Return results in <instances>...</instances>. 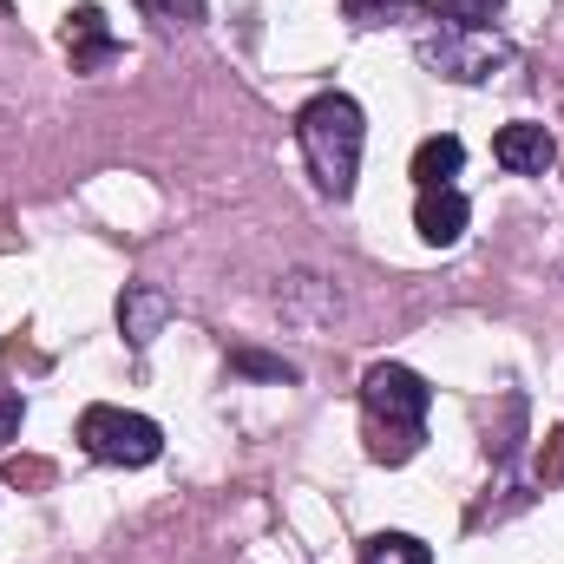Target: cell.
I'll use <instances>...</instances> for the list:
<instances>
[{
  "label": "cell",
  "mask_w": 564,
  "mask_h": 564,
  "mask_svg": "<svg viewBox=\"0 0 564 564\" xmlns=\"http://www.w3.org/2000/svg\"><path fill=\"white\" fill-rule=\"evenodd\" d=\"M230 368L263 375V381H295V368H289V361H270V355H230Z\"/></svg>",
  "instance_id": "cell-14"
},
{
  "label": "cell",
  "mask_w": 564,
  "mask_h": 564,
  "mask_svg": "<svg viewBox=\"0 0 564 564\" xmlns=\"http://www.w3.org/2000/svg\"><path fill=\"white\" fill-rule=\"evenodd\" d=\"M361 564H433V552L421 539H408V532H375L361 545Z\"/></svg>",
  "instance_id": "cell-10"
},
{
  "label": "cell",
  "mask_w": 564,
  "mask_h": 564,
  "mask_svg": "<svg viewBox=\"0 0 564 564\" xmlns=\"http://www.w3.org/2000/svg\"><path fill=\"white\" fill-rule=\"evenodd\" d=\"M66 59H73V73H99V66H112V59H119L112 20H106L93 0H79V7L66 13Z\"/></svg>",
  "instance_id": "cell-7"
},
{
  "label": "cell",
  "mask_w": 564,
  "mask_h": 564,
  "mask_svg": "<svg viewBox=\"0 0 564 564\" xmlns=\"http://www.w3.org/2000/svg\"><path fill=\"white\" fill-rule=\"evenodd\" d=\"M459 164H466V144L453 139H426L421 151H414V177H421V191H433V184H453L459 177Z\"/></svg>",
  "instance_id": "cell-9"
},
{
  "label": "cell",
  "mask_w": 564,
  "mask_h": 564,
  "mask_svg": "<svg viewBox=\"0 0 564 564\" xmlns=\"http://www.w3.org/2000/svg\"><path fill=\"white\" fill-rule=\"evenodd\" d=\"M421 59L440 73V79L479 86V79H492V73L512 66V40L492 33V26H453V20H446L440 33H426L421 40Z\"/></svg>",
  "instance_id": "cell-3"
},
{
  "label": "cell",
  "mask_w": 564,
  "mask_h": 564,
  "mask_svg": "<svg viewBox=\"0 0 564 564\" xmlns=\"http://www.w3.org/2000/svg\"><path fill=\"white\" fill-rule=\"evenodd\" d=\"M499 7H506V0H440V13H446L453 26H492Z\"/></svg>",
  "instance_id": "cell-13"
},
{
  "label": "cell",
  "mask_w": 564,
  "mask_h": 564,
  "mask_svg": "<svg viewBox=\"0 0 564 564\" xmlns=\"http://www.w3.org/2000/svg\"><path fill=\"white\" fill-rule=\"evenodd\" d=\"M341 13H348L355 26H394V20L414 13V0H341Z\"/></svg>",
  "instance_id": "cell-11"
},
{
  "label": "cell",
  "mask_w": 564,
  "mask_h": 564,
  "mask_svg": "<svg viewBox=\"0 0 564 564\" xmlns=\"http://www.w3.org/2000/svg\"><path fill=\"white\" fill-rule=\"evenodd\" d=\"M295 139H302V158L322 184V197H348L355 191V171H361V144H368V119L348 93H322L295 112Z\"/></svg>",
  "instance_id": "cell-2"
},
{
  "label": "cell",
  "mask_w": 564,
  "mask_h": 564,
  "mask_svg": "<svg viewBox=\"0 0 564 564\" xmlns=\"http://www.w3.org/2000/svg\"><path fill=\"white\" fill-rule=\"evenodd\" d=\"M13 433H20V394H13V388H0V446H7Z\"/></svg>",
  "instance_id": "cell-15"
},
{
  "label": "cell",
  "mask_w": 564,
  "mask_h": 564,
  "mask_svg": "<svg viewBox=\"0 0 564 564\" xmlns=\"http://www.w3.org/2000/svg\"><path fill=\"white\" fill-rule=\"evenodd\" d=\"M164 322H171V295H164V289L132 282V289L119 295V328H126V341H132V348H144Z\"/></svg>",
  "instance_id": "cell-8"
},
{
  "label": "cell",
  "mask_w": 564,
  "mask_h": 564,
  "mask_svg": "<svg viewBox=\"0 0 564 564\" xmlns=\"http://www.w3.org/2000/svg\"><path fill=\"white\" fill-rule=\"evenodd\" d=\"M466 224H473V204H466L459 184H433V191L414 197V230H421V243H433V250H453L466 237Z\"/></svg>",
  "instance_id": "cell-5"
},
{
  "label": "cell",
  "mask_w": 564,
  "mask_h": 564,
  "mask_svg": "<svg viewBox=\"0 0 564 564\" xmlns=\"http://www.w3.org/2000/svg\"><path fill=\"white\" fill-rule=\"evenodd\" d=\"M426 408H433V388H426L414 368L401 361H375L361 375V421H368V453L381 466H408L426 440Z\"/></svg>",
  "instance_id": "cell-1"
},
{
  "label": "cell",
  "mask_w": 564,
  "mask_h": 564,
  "mask_svg": "<svg viewBox=\"0 0 564 564\" xmlns=\"http://www.w3.org/2000/svg\"><path fill=\"white\" fill-rule=\"evenodd\" d=\"M492 158H499L512 177H545V171L558 164V139H552L545 126H532V119H512V126H499Z\"/></svg>",
  "instance_id": "cell-6"
},
{
  "label": "cell",
  "mask_w": 564,
  "mask_h": 564,
  "mask_svg": "<svg viewBox=\"0 0 564 564\" xmlns=\"http://www.w3.org/2000/svg\"><path fill=\"white\" fill-rule=\"evenodd\" d=\"M144 20H158V26H197L204 20V0H139Z\"/></svg>",
  "instance_id": "cell-12"
},
{
  "label": "cell",
  "mask_w": 564,
  "mask_h": 564,
  "mask_svg": "<svg viewBox=\"0 0 564 564\" xmlns=\"http://www.w3.org/2000/svg\"><path fill=\"white\" fill-rule=\"evenodd\" d=\"M79 446L99 466H151L164 453V433H158V421L126 414V408H86L79 414Z\"/></svg>",
  "instance_id": "cell-4"
}]
</instances>
